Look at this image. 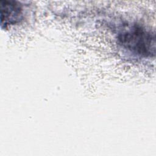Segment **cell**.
Instances as JSON below:
<instances>
[{
  "label": "cell",
  "mask_w": 156,
  "mask_h": 156,
  "mask_svg": "<svg viewBox=\"0 0 156 156\" xmlns=\"http://www.w3.org/2000/svg\"><path fill=\"white\" fill-rule=\"evenodd\" d=\"M119 44L133 54L141 57L155 53L154 35L138 24L127 25L118 35Z\"/></svg>",
  "instance_id": "1"
},
{
  "label": "cell",
  "mask_w": 156,
  "mask_h": 156,
  "mask_svg": "<svg viewBox=\"0 0 156 156\" xmlns=\"http://www.w3.org/2000/svg\"><path fill=\"white\" fill-rule=\"evenodd\" d=\"M1 23L5 27L19 22L23 17L22 6L16 1L1 0Z\"/></svg>",
  "instance_id": "2"
}]
</instances>
